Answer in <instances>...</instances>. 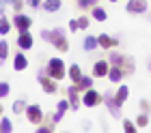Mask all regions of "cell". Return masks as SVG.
Listing matches in <instances>:
<instances>
[{"mask_svg": "<svg viewBox=\"0 0 151 133\" xmlns=\"http://www.w3.org/2000/svg\"><path fill=\"white\" fill-rule=\"evenodd\" d=\"M41 39L54 45V50L58 52H69V41H67L63 28H52V30H41Z\"/></svg>", "mask_w": 151, "mask_h": 133, "instance_id": "1", "label": "cell"}, {"mask_svg": "<svg viewBox=\"0 0 151 133\" xmlns=\"http://www.w3.org/2000/svg\"><path fill=\"white\" fill-rule=\"evenodd\" d=\"M108 52H110V54H108V62L114 65V67H119V69H123V73H125V75H132L136 71V62H134L132 56L121 54L116 50H108Z\"/></svg>", "mask_w": 151, "mask_h": 133, "instance_id": "2", "label": "cell"}, {"mask_svg": "<svg viewBox=\"0 0 151 133\" xmlns=\"http://www.w3.org/2000/svg\"><path fill=\"white\" fill-rule=\"evenodd\" d=\"M45 73L50 75L52 80H56V82H60V80H65V75H67V69H65V62H63V58H50L47 60V67H45Z\"/></svg>", "mask_w": 151, "mask_h": 133, "instance_id": "3", "label": "cell"}, {"mask_svg": "<svg viewBox=\"0 0 151 133\" xmlns=\"http://www.w3.org/2000/svg\"><path fill=\"white\" fill-rule=\"evenodd\" d=\"M99 103H104V97H101V92H97L93 86L82 90V105L84 107H97Z\"/></svg>", "mask_w": 151, "mask_h": 133, "instance_id": "4", "label": "cell"}, {"mask_svg": "<svg viewBox=\"0 0 151 133\" xmlns=\"http://www.w3.org/2000/svg\"><path fill=\"white\" fill-rule=\"evenodd\" d=\"M37 80H39V86H41V90H43V92H47V95H56V92H58V84H56V80H52L50 75L43 71V69L39 71Z\"/></svg>", "mask_w": 151, "mask_h": 133, "instance_id": "5", "label": "cell"}, {"mask_svg": "<svg viewBox=\"0 0 151 133\" xmlns=\"http://www.w3.org/2000/svg\"><path fill=\"white\" fill-rule=\"evenodd\" d=\"M101 97H104V103H106L108 112H110V116H112V118H121V116H123V112H121L119 105H116V101H114V92H112V90H106V92H101Z\"/></svg>", "mask_w": 151, "mask_h": 133, "instance_id": "6", "label": "cell"}, {"mask_svg": "<svg viewBox=\"0 0 151 133\" xmlns=\"http://www.w3.org/2000/svg\"><path fill=\"white\" fill-rule=\"evenodd\" d=\"M24 116L28 118L30 124H41L45 114H43V110H41V105H28V107H26V112H24Z\"/></svg>", "mask_w": 151, "mask_h": 133, "instance_id": "7", "label": "cell"}, {"mask_svg": "<svg viewBox=\"0 0 151 133\" xmlns=\"http://www.w3.org/2000/svg\"><path fill=\"white\" fill-rule=\"evenodd\" d=\"M13 26H15V30H17V32H22V30H30V26H32V17H30V15H26V13H15V15H13Z\"/></svg>", "mask_w": 151, "mask_h": 133, "instance_id": "8", "label": "cell"}, {"mask_svg": "<svg viewBox=\"0 0 151 133\" xmlns=\"http://www.w3.org/2000/svg\"><path fill=\"white\" fill-rule=\"evenodd\" d=\"M149 4L147 0H127L125 2V11L132 13V15H138V13H147Z\"/></svg>", "mask_w": 151, "mask_h": 133, "instance_id": "9", "label": "cell"}, {"mask_svg": "<svg viewBox=\"0 0 151 133\" xmlns=\"http://www.w3.org/2000/svg\"><path fill=\"white\" fill-rule=\"evenodd\" d=\"M97 45L101 50H114V47H119V41L114 37H110V34L101 32V34H97Z\"/></svg>", "mask_w": 151, "mask_h": 133, "instance_id": "10", "label": "cell"}, {"mask_svg": "<svg viewBox=\"0 0 151 133\" xmlns=\"http://www.w3.org/2000/svg\"><path fill=\"white\" fill-rule=\"evenodd\" d=\"M32 45H35V39H32L30 30H22V32H19V37H17V47L22 52H26V50H30Z\"/></svg>", "mask_w": 151, "mask_h": 133, "instance_id": "11", "label": "cell"}, {"mask_svg": "<svg viewBox=\"0 0 151 133\" xmlns=\"http://www.w3.org/2000/svg\"><path fill=\"white\" fill-rule=\"evenodd\" d=\"M67 101H69L71 110H80V90L76 88V84H71V86L67 88Z\"/></svg>", "mask_w": 151, "mask_h": 133, "instance_id": "12", "label": "cell"}, {"mask_svg": "<svg viewBox=\"0 0 151 133\" xmlns=\"http://www.w3.org/2000/svg\"><path fill=\"white\" fill-rule=\"evenodd\" d=\"M108 67H110V62H108V60L93 62V78H106V75H108Z\"/></svg>", "mask_w": 151, "mask_h": 133, "instance_id": "13", "label": "cell"}, {"mask_svg": "<svg viewBox=\"0 0 151 133\" xmlns=\"http://www.w3.org/2000/svg\"><path fill=\"white\" fill-rule=\"evenodd\" d=\"M127 97H129V88L125 86V84H121V86L116 88V92H114V101H116V105L123 107V103L127 101Z\"/></svg>", "mask_w": 151, "mask_h": 133, "instance_id": "14", "label": "cell"}, {"mask_svg": "<svg viewBox=\"0 0 151 133\" xmlns=\"http://www.w3.org/2000/svg\"><path fill=\"white\" fill-rule=\"evenodd\" d=\"M13 69L15 71H24V69H28V58L24 56V52H17L13 56Z\"/></svg>", "mask_w": 151, "mask_h": 133, "instance_id": "15", "label": "cell"}, {"mask_svg": "<svg viewBox=\"0 0 151 133\" xmlns=\"http://www.w3.org/2000/svg\"><path fill=\"white\" fill-rule=\"evenodd\" d=\"M60 6H63L60 0H41V9L45 13H56V11H60Z\"/></svg>", "mask_w": 151, "mask_h": 133, "instance_id": "16", "label": "cell"}, {"mask_svg": "<svg viewBox=\"0 0 151 133\" xmlns=\"http://www.w3.org/2000/svg\"><path fill=\"white\" fill-rule=\"evenodd\" d=\"M106 78L110 80V82H121L123 78H125V73H123V69L110 65V67H108V75H106Z\"/></svg>", "mask_w": 151, "mask_h": 133, "instance_id": "17", "label": "cell"}, {"mask_svg": "<svg viewBox=\"0 0 151 133\" xmlns=\"http://www.w3.org/2000/svg\"><path fill=\"white\" fill-rule=\"evenodd\" d=\"M91 17L95 19V22H106V19H108V13L101 9L99 4H95V6H91Z\"/></svg>", "mask_w": 151, "mask_h": 133, "instance_id": "18", "label": "cell"}, {"mask_svg": "<svg viewBox=\"0 0 151 133\" xmlns=\"http://www.w3.org/2000/svg\"><path fill=\"white\" fill-rule=\"evenodd\" d=\"M82 47H84V52H93V50H97V37H93V34H86L84 37V43H82Z\"/></svg>", "mask_w": 151, "mask_h": 133, "instance_id": "19", "label": "cell"}, {"mask_svg": "<svg viewBox=\"0 0 151 133\" xmlns=\"http://www.w3.org/2000/svg\"><path fill=\"white\" fill-rule=\"evenodd\" d=\"M91 86H93V75H82V78L76 82V88H78L80 92L86 90V88H91Z\"/></svg>", "mask_w": 151, "mask_h": 133, "instance_id": "20", "label": "cell"}, {"mask_svg": "<svg viewBox=\"0 0 151 133\" xmlns=\"http://www.w3.org/2000/svg\"><path fill=\"white\" fill-rule=\"evenodd\" d=\"M26 107H28V101H26V99H17V101L11 105L13 114H24V112H26Z\"/></svg>", "mask_w": 151, "mask_h": 133, "instance_id": "21", "label": "cell"}, {"mask_svg": "<svg viewBox=\"0 0 151 133\" xmlns=\"http://www.w3.org/2000/svg\"><path fill=\"white\" fill-rule=\"evenodd\" d=\"M9 52H11V45L2 39L0 41V65H4V60L9 58Z\"/></svg>", "mask_w": 151, "mask_h": 133, "instance_id": "22", "label": "cell"}, {"mask_svg": "<svg viewBox=\"0 0 151 133\" xmlns=\"http://www.w3.org/2000/svg\"><path fill=\"white\" fill-rule=\"evenodd\" d=\"M67 75H69L71 82L76 84V82L82 78V69H80V65H71V67H69V71H67Z\"/></svg>", "mask_w": 151, "mask_h": 133, "instance_id": "23", "label": "cell"}, {"mask_svg": "<svg viewBox=\"0 0 151 133\" xmlns=\"http://www.w3.org/2000/svg\"><path fill=\"white\" fill-rule=\"evenodd\" d=\"M9 32H11V22H9V17H6V15H0V34L6 37Z\"/></svg>", "mask_w": 151, "mask_h": 133, "instance_id": "24", "label": "cell"}, {"mask_svg": "<svg viewBox=\"0 0 151 133\" xmlns=\"http://www.w3.org/2000/svg\"><path fill=\"white\" fill-rule=\"evenodd\" d=\"M11 131H13V122H11V118L0 116V133H11Z\"/></svg>", "mask_w": 151, "mask_h": 133, "instance_id": "25", "label": "cell"}, {"mask_svg": "<svg viewBox=\"0 0 151 133\" xmlns=\"http://www.w3.org/2000/svg\"><path fill=\"white\" fill-rule=\"evenodd\" d=\"M76 4H78L80 11H86V9H91V6L99 4V0H76Z\"/></svg>", "mask_w": 151, "mask_h": 133, "instance_id": "26", "label": "cell"}, {"mask_svg": "<svg viewBox=\"0 0 151 133\" xmlns=\"http://www.w3.org/2000/svg\"><path fill=\"white\" fill-rule=\"evenodd\" d=\"M149 124V114H145V112H140L138 116H136V127L142 129V127H147Z\"/></svg>", "mask_w": 151, "mask_h": 133, "instance_id": "27", "label": "cell"}, {"mask_svg": "<svg viewBox=\"0 0 151 133\" xmlns=\"http://www.w3.org/2000/svg\"><path fill=\"white\" fill-rule=\"evenodd\" d=\"M67 110H69V101H67V99H60V101L56 103V112H58L60 116H65Z\"/></svg>", "mask_w": 151, "mask_h": 133, "instance_id": "28", "label": "cell"}, {"mask_svg": "<svg viewBox=\"0 0 151 133\" xmlns=\"http://www.w3.org/2000/svg\"><path fill=\"white\" fill-rule=\"evenodd\" d=\"M136 129H138V127H136V122H132L129 118L123 120V131H125V133H136Z\"/></svg>", "mask_w": 151, "mask_h": 133, "instance_id": "29", "label": "cell"}, {"mask_svg": "<svg viewBox=\"0 0 151 133\" xmlns=\"http://www.w3.org/2000/svg\"><path fill=\"white\" fill-rule=\"evenodd\" d=\"M76 22H78V30H86L88 24H91V19H88L86 15H80L78 19H76Z\"/></svg>", "mask_w": 151, "mask_h": 133, "instance_id": "30", "label": "cell"}, {"mask_svg": "<svg viewBox=\"0 0 151 133\" xmlns=\"http://www.w3.org/2000/svg\"><path fill=\"white\" fill-rule=\"evenodd\" d=\"M9 92H11V86H9V82H0V99L9 97Z\"/></svg>", "mask_w": 151, "mask_h": 133, "instance_id": "31", "label": "cell"}, {"mask_svg": "<svg viewBox=\"0 0 151 133\" xmlns=\"http://www.w3.org/2000/svg\"><path fill=\"white\" fill-rule=\"evenodd\" d=\"M24 4H26V0H13V2H11V6H13V11H15V13H22Z\"/></svg>", "mask_w": 151, "mask_h": 133, "instance_id": "32", "label": "cell"}, {"mask_svg": "<svg viewBox=\"0 0 151 133\" xmlns=\"http://www.w3.org/2000/svg\"><path fill=\"white\" fill-rule=\"evenodd\" d=\"M140 112H145V114H151V103L147 101V99H140Z\"/></svg>", "mask_w": 151, "mask_h": 133, "instance_id": "33", "label": "cell"}, {"mask_svg": "<svg viewBox=\"0 0 151 133\" xmlns=\"http://www.w3.org/2000/svg\"><path fill=\"white\" fill-rule=\"evenodd\" d=\"M26 4H28L30 9H39V6H41V0H26Z\"/></svg>", "mask_w": 151, "mask_h": 133, "instance_id": "34", "label": "cell"}, {"mask_svg": "<svg viewBox=\"0 0 151 133\" xmlns=\"http://www.w3.org/2000/svg\"><path fill=\"white\" fill-rule=\"evenodd\" d=\"M91 127H93L91 120H82V129H84V131H91Z\"/></svg>", "mask_w": 151, "mask_h": 133, "instance_id": "35", "label": "cell"}, {"mask_svg": "<svg viewBox=\"0 0 151 133\" xmlns=\"http://www.w3.org/2000/svg\"><path fill=\"white\" fill-rule=\"evenodd\" d=\"M69 30H71V32H78V22H76V19H71V22H69Z\"/></svg>", "mask_w": 151, "mask_h": 133, "instance_id": "36", "label": "cell"}, {"mask_svg": "<svg viewBox=\"0 0 151 133\" xmlns=\"http://www.w3.org/2000/svg\"><path fill=\"white\" fill-rule=\"evenodd\" d=\"M4 9H6V0H0V15H4Z\"/></svg>", "mask_w": 151, "mask_h": 133, "instance_id": "37", "label": "cell"}, {"mask_svg": "<svg viewBox=\"0 0 151 133\" xmlns=\"http://www.w3.org/2000/svg\"><path fill=\"white\" fill-rule=\"evenodd\" d=\"M147 69H149V71H151V58H149V62H147Z\"/></svg>", "mask_w": 151, "mask_h": 133, "instance_id": "38", "label": "cell"}, {"mask_svg": "<svg viewBox=\"0 0 151 133\" xmlns=\"http://www.w3.org/2000/svg\"><path fill=\"white\" fill-rule=\"evenodd\" d=\"M2 112H4V107H2V103H0V116H2Z\"/></svg>", "mask_w": 151, "mask_h": 133, "instance_id": "39", "label": "cell"}, {"mask_svg": "<svg viewBox=\"0 0 151 133\" xmlns=\"http://www.w3.org/2000/svg\"><path fill=\"white\" fill-rule=\"evenodd\" d=\"M11 2H13V0H6V4H11Z\"/></svg>", "mask_w": 151, "mask_h": 133, "instance_id": "40", "label": "cell"}, {"mask_svg": "<svg viewBox=\"0 0 151 133\" xmlns=\"http://www.w3.org/2000/svg\"><path fill=\"white\" fill-rule=\"evenodd\" d=\"M110 2H119V0H110Z\"/></svg>", "mask_w": 151, "mask_h": 133, "instance_id": "41", "label": "cell"}, {"mask_svg": "<svg viewBox=\"0 0 151 133\" xmlns=\"http://www.w3.org/2000/svg\"><path fill=\"white\" fill-rule=\"evenodd\" d=\"M149 22H151V13H149Z\"/></svg>", "mask_w": 151, "mask_h": 133, "instance_id": "42", "label": "cell"}]
</instances>
